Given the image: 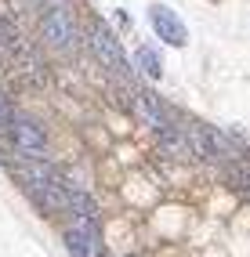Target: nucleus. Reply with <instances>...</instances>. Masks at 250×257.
Returning a JSON list of instances; mask_svg holds the SVG:
<instances>
[{
	"instance_id": "1",
	"label": "nucleus",
	"mask_w": 250,
	"mask_h": 257,
	"mask_svg": "<svg viewBox=\"0 0 250 257\" xmlns=\"http://www.w3.org/2000/svg\"><path fill=\"white\" fill-rule=\"evenodd\" d=\"M22 188L40 203L44 210H65V185L58 181V174L51 167H44V163H33L29 170H22Z\"/></svg>"
},
{
	"instance_id": "2",
	"label": "nucleus",
	"mask_w": 250,
	"mask_h": 257,
	"mask_svg": "<svg viewBox=\"0 0 250 257\" xmlns=\"http://www.w3.org/2000/svg\"><path fill=\"white\" fill-rule=\"evenodd\" d=\"M62 243L69 250V257H105V243H102V235H98L91 217L69 221L65 232H62Z\"/></svg>"
},
{
	"instance_id": "3",
	"label": "nucleus",
	"mask_w": 250,
	"mask_h": 257,
	"mask_svg": "<svg viewBox=\"0 0 250 257\" xmlns=\"http://www.w3.org/2000/svg\"><path fill=\"white\" fill-rule=\"evenodd\" d=\"M87 40H91V51L98 55V62L112 73H127V58H123V47L116 40V33L102 22V19H91L87 26Z\"/></svg>"
},
{
	"instance_id": "4",
	"label": "nucleus",
	"mask_w": 250,
	"mask_h": 257,
	"mask_svg": "<svg viewBox=\"0 0 250 257\" xmlns=\"http://www.w3.org/2000/svg\"><path fill=\"white\" fill-rule=\"evenodd\" d=\"M189 145H192L196 156H207V160H236L239 156V152L232 149V142L225 138L218 127H210V123L189 127Z\"/></svg>"
},
{
	"instance_id": "5",
	"label": "nucleus",
	"mask_w": 250,
	"mask_h": 257,
	"mask_svg": "<svg viewBox=\"0 0 250 257\" xmlns=\"http://www.w3.org/2000/svg\"><path fill=\"white\" fill-rule=\"evenodd\" d=\"M40 37L58 47V51H73L76 47V26H73V15L65 11L62 4L51 8V11H44V19H40Z\"/></svg>"
},
{
	"instance_id": "6",
	"label": "nucleus",
	"mask_w": 250,
	"mask_h": 257,
	"mask_svg": "<svg viewBox=\"0 0 250 257\" xmlns=\"http://www.w3.org/2000/svg\"><path fill=\"white\" fill-rule=\"evenodd\" d=\"M8 134H11V142H15V149H19L22 156H33V160H40V156H44V149H47V134L40 131L37 119H29V116H22V112H15Z\"/></svg>"
},
{
	"instance_id": "7",
	"label": "nucleus",
	"mask_w": 250,
	"mask_h": 257,
	"mask_svg": "<svg viewBox=\"0 0 250 257\" xmlns=\"http://www.w3.org/2000/svg\"><path fill=\"white\" fill-rule=\"evenodd\" d=\"M149 22H153V33H156L163 44H171V47H185L189 44L185 22H181L167 4H153V8H149Z\"/></svg>"
},
{
	"instance_id": "8",
	"label": "nucleus",
	"mask_w": 250,
	"mask_h": 257,
	"mask_svg": "<svg viewBox=\"0 0 250 257\" xmlns=\"http://www.w3.org/2000/svg\"><path fill=\"white\" fill-rule=\"evenodd\" d=\"M135 109H138V116H142L153 131H163V127L174 123L171 112H167V105H163V101H160L153 91H138V94H135Z\"/></svg>"
},
{
	"instance_id": "9",
	"label": "nucleus",
	"mask_w": 250,
	"mask_h": 257,
	"mask_svg": "<svg viewBox=\"0 0 250 257\" xmlns=\"http://www.w3.org/2000/svg\"><path fill=\"white\" fill-rule=\"evenodd\" d=\"M65 210H69L73 217H91V221H98V203L83 192L80 185H65Z\"/></svg>"
},
{
	"instance_id": "10",
	"label": "nucleus",
	"mask_w": 250,
	"mask_h": 257,
	"mask_svg": "<svg viewBox=\"0 0 250 257\" xmlns=\"http://www.w3.org/2000/svg\"><path fill=\"white\" fill-rule=\"evenodd\" d=\"M135 62H138V73H145L149 80H163V62H160V55L153 47H138Z\"/></svg>"
},
{
	"instance_id": "11",
	"label": "nucleus",
	"mask_w": 250,
	"mask_h": 257,
	"mask_svg": "<svg viewBox=\"0 0 250 257\" xmlns=\"http://www.w3.org/2000/svg\"><path fill=\"white\" fill-rule=\"evenodd\" d=\"M156 138H160V145H163L167 152H192V145L178 134L174 123H171V127H163V131H156Z\"/></svg>"
},
{
	"instance_id": "12",
	"label": "nucleus",
	"mask_w": 250,
	"mask_h": 257,
	"mask_svg": "<svg viewBox=\"0 0 250 257\" xmlns=\"http://www.w3.org/2000/svg\"><path fill=\"white\" fill-rule=\"evenodd\" d=\"M11 116H15V109L8 105V98L0 94V131H8V127H11Z\"/></svg>"
},
{
	"instance_id": "13",
	"label": "nucleus",
	"mask_w": 250,
	"mask_h": 257,
	"mask_svg": "<svg viewBox=\"0 0 250 257\" xmlns=\"http://www.w3.org/2000/svg\"><path fill=\"white\" fill-rule=\"evenodd\" d=\"M37 4H51V0H37Z\"/></svg>"
}]
</instances>
